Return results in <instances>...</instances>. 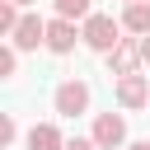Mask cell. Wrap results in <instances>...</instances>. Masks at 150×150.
Here are the masks:
<instances>
[{
    "label": "cell",
    "mask_w": 150,
    "mask_h": 150,
    "mask_svg": "<svg viewBox=\"0 0 150 150\" xmlns=\"http://www.w3.org/2000/svg\"><path fill=\"white\" fill-rule=\"evenodd\" d=\"M80 38H84V47H94V52H103V56H112V52L127 42V38H122V23L108 19V14H89L84 28H80Z\"/></svg>",
    "instance_id": "6da1fadb"
},
{
    "label": "cell",
    "mask_w": 150,
    "mask_h": 150,
    "mask_svg": "<svg viewBox=\"0 0 150 150\" xmlns=\"http://www.w3.org/2000/svg\"><path fill=\"white\" fill-rule=\"evenodd\" d=\"M52 103H56V112H61V117H80V112L89 108V84H84V80H61Z\"/></svg>",
    "instance_id": "7a4b0ae2"
},
{
    "label": "cell",
    "mask_w": 150,
    "mask_h": 150,
    "mask_svg": "<svg viewBox=\"0 0 150 150\" xmlns=\"http://www.w3.org/2000/svg\"><path fill=\"white\" fill-rule=\"evenodd\" d=\"M98 150H117L122 141H127V117L122 112H98L94 117V136H89Z\"/></svg>",
    "instance_id": "3957f363"
},
{
    "label": "cell",
    "mask_w": 150,
    "mask_h": 150,
    "mask_svg": "<svg viewBox=\"0 0 150 150\" xmlns=\"http://www.w3.org/2000/svg\"><path fill=\"white\" fill-rule=\"evenodd\" d=\"M14 47H19V52H38V47H47V23H42L38 14H23L19 28H14Z\"/></svg>",
    "instance_id": "277c9868"
},
{
    "label": "cell",
    "mask_w": 150,
    "mask_h": 150,
    "mask_svg": "<svg viewBox=\"0 0 150 150\" xmlns=\"http://www.w3.org/2000/svg\"><path fill=\"white\" fill-rule=\"evenodd\" d=\"M75 23L70 19H52L47 23V52H56V56H66V52H75Z\"/></svg>",
    "instance_id": "5b68a950"
},
{
    "label": "cell",
    "mask_w": 150,
    "mask_h": 150,
    "mask_svg": "<svg viewBox=\"0 0 150 150\" xmlns=\"http://www.w3.org/2000/svg\"><path fill=\"white\" fill-rule=\"evenodd\" d=\"M117 103H122V108H145V103H150V84H145V75H127V80H117Z\"/></svg>",
    "instance_id": "8992f818"
},
{
    "label": "cell",
    "mask_w": 150,
    "mask_h": 150,
    "mask_svg": "<svg viewBox=\"0 0 150 150\" xmlns=\"http://www.w3.org/2000/svg\"><path fill=\"white\" fill-rule=\"evenodd\" d=\"M136 61H141V42H131V38H127V42H122V47L108 56V66H112V75H117V80L136 75Z\"/></svg>",
    "instance_id": "52a82bcc"
},
{
    "label": "cell",
    "mask_w": 150,
    "mask_h": 150,
    "mask_svg": "<svg viewBox=\"0 0 150 150\" xmlns=\"http://www.w3.org/2000/svg\"><path fill=\"white\" fill-rule=\"evenodd\" d=\"M28 150H66V141H61V131L52 122H38L28 131Z\"/></svg>",
    "instance_id": "ba28073f"
},
{
    "label": "cell",
    "mask_w": 150,
    "mask_h": 150,
    "mask_svg": "<svg viewBox=\"0 0 150 150\" xmlns=\"http://www.w3.org/2000/svg\"><path fill=\"white\" fill-rule=\"evenodd\" d=\"M122 28H127V33H141V38H150V0H145V5H127V14H122Z\"/></svg>",
    "instance_id": "9c48e42d"
},
{
    "label": "cell",
    "mask_w": 150,
    "mask_h": 150,
    "mask_svg": "<svg viewBox=\"0 0 150 150\" xmlns=\"http://www.w3.org/2000/svg\"><path fill=\"white\" fill-rule=\"evenodd\" d=\"M52 5H56V19H70L75 23V19H89V5L94 0H52Z\"/></svg>",
    "instance_id": "30bf717a"
},
{
    "label": "cell",
    "mask_w": 150,
    "mask_h": 150,
    "mask_svg": "<svg viewBox=\"0 0 150 150\" xmlns=\"http://www.w3.org/2000/svg\"><path fill=\"white\" fill-rule=\"evenodd\" d=\"M19 19H23V14L14 9V0H0V33H9V38H14V28H19Z\"/></svg>",
    "instance_id": "8fae6325"
},
{
    "label": "cell",
    "mask_w": 150,
    "mask_h": 150,
    "mask_svg": "<svg viewBox=\"0 0 150 150\" xmlns=\"http://www.w3.org/2000/svg\"><path fill=\"white\" fill-rule=\"evenodd\" d=\"M14 52H19V47H0V75H5V80H9V75H14V66H19V56H14Z\"/></svg>",
    "instance_id": "7c38bea8"
},
{
    "label": "cell",
    "mask_w": 150,
    "mask_h": 150,
    "mask_svg": "<svg viewBox=\"0 0 150 150\" xmlns=\"http://www.w3.org/2000/svg\"><path fill=\"white\" fill-rule=\"evenodd\" d=\"M14 136H19V127H14V117H5V122H0V141H5V145H9V141H14Z\"/></svg>",
    "instance_id": "4fadbf2b"
},
{
    "label": "cell",
    "mask_w": 150,
    "mask_h": 150,
    "mask_svg": "<svg viewBox=\"0 0 150 150\" xmlns=\"http://www.w3.org/2000/svg\"><path fill=\"white\" fill-rule=\"evenodd\" d=\"M66 150H98V145H94V141H80V136H75V141H66Z\"/></svg>",
    "instance_id": "5bb4252c"
},
{
    "label": "cell",
    "mask_w": 150,
    "mask_h": 150,
    "mask_svg": "<svg viewBox=\"0 0 150 150\" xmlns=\"http://www.w3.org/2000/svg\"><path fill=\"white\" fill-rule=\"evenodd\" d=\"M141 61L150 66V38H141Z\"/></svg>",
    "instance_id": "9a60e30c"
},
{
    "label": "cell",
    "mask_w": 150,
    "mask_h": 150,
    "mask_svg": "<svg viewBox=\"0 0 150 150\" xmlns=\"http://www.w3.org/2000/svg\"><path fill=\"white\" fill-rule=\"evenodd\" d=\"M127 150H150V141H136V145H127Z\"/></svg>",
    "instance_id": "2e32d148"
},
{
    "label": "cell",
    "mask_w": 150,
    "mask_h": 150,
    "mask_svg": "<svg viewBox=\"0 0 150 150\" xmlns=\"http://www.w3.org/2000/svg\"><path fill=\"white\" fill-rule=\"evenodd\" d=\"M14 5H33V0H14Z\"/></svg>",
    "instance_id": "e0dca14e"
},
{
    "label": "cell",
    "mask_w": 150,
    "mask_h": 150,
    "mask_svg": "<svg viewBox=\"0 0 150 150\" xmlns=\"http://www.w3.org/2000/svg\"><path fill=\"white\" fill-rule=\"evenodd\" d=\"M127 5H145V0H127Z\"/></svg>",
    "instance_id": "ac0fdd59"
}]
</instances>
